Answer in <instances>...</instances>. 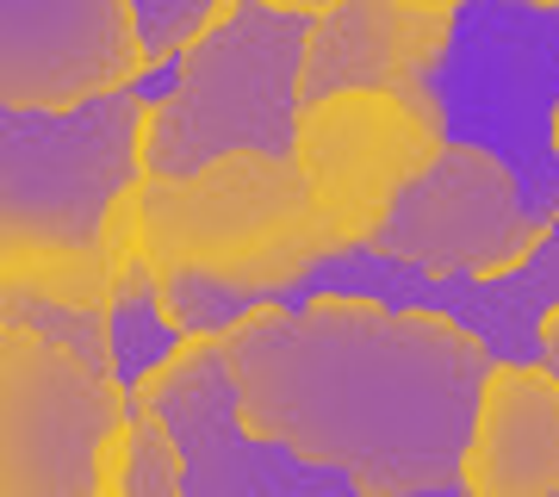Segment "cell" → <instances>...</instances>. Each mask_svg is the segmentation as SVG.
I'll use <instances>...</instances> for the list:
<instances>
[{
	"label": "cell",
	"instance_id": "6da1fadb",
	"mask_svg": "<svg viewBox=\"0 0 559 497\" xmlns=\"http://www.w3.org/2000/svg\"><path fill=\"white\" fill-rule=\"evenodd\" d=\"M224 336L242 417L293 454L342 466L360 497H454L491 348L466 323L367 293L255 305Z\"/></svg>",
	"mask_w": 559,
	"mask_h": 497
},
{
	"label": "cell",
	"instance_id": "7a4b0ae2",
	"mask_svg": "<svg viewBox=\"0 0 559 497\" xmlns=\"http://www.w3.org/2000/svg\"><path fill=\"white\" fill-rule=\"evenodd\" d=\"M138 242L156 274L212 280L249 305H274L342 249L299 156L267 150H230L187 175H143Z\"/></svg>",
	"mask_w": 559,
	"mask_h": 497
},
{
	"label": "cell",
	"instance_id": "3957f363",
	"mask_svg": "<svg viewBox=\"0 0 559 497\" xmlns=\"http://www.w3.org/2000/svg\"><path fill=\"white\" fill-rule=\"evenodd\" d=\"M305 44L311 20L274 13L267 0H230V13L180 50L175 81L150 99L143 175H187L230 150L293 156Z\"/></svg>",
	"mask_w": 559,
	"mask_h": 497
},
{
	"label": "cell",
	"instance_id": "277c9868",
	"mask_svg": "<svg viewBox=\"0 0 559 497\" xmlns=\"http://www.w3.org/2000/svg\"><path fill=\"white\" fill-rule=\"evenodd\" d=\"M454 143H479L516 175L528 212L559 230V7L460 0L436 75Z\"/></svg>",
	"mask_w": 559,
	"mask_h": 497
},
{
	"label": "cell",
	"instance_id": "5b68a950",
	"mask_svg": "<svg viewBox=\"0 0 559 497\" xmlns=\"http://www.w3.org/2000/svg\"><path fill=\"white\" fill-rule=\"evenodd\" d=\"M138 392L25 323H0V497H124Z\"/></svg>",
	"mask_w": 559,
	"mask_h": 497
},
{
	"label": "cell",
	"instance_id": "8992f818",
	"mask_svg": "<svg viewBox=\"0 0 559 497\" xmlns=\"http://www.w3.org/2000/svg\"><path fill=\"white\" fill-rule=\"evenodd\" d=\"M150 81L81 106H0V237L100 242L112 205L143 180Z\"/></svg>",
	"mask_w": 559,
	"mask_h": 497
},
{
	"label": "cell",
	"instance_id": "52a82bcc",
	"mask_svg": "<svg viewBox=\"0 0 559 497\" xmlns=\"http://www.w3.org/2000/svg\"><path fill=\"white\" fill-rule=\"evenodd\" d=\"M448 119L436 87H336L299 113L293 156L311 175L342 249L373 242L399 193L441 156Z\"/></svg>",
	"mask_w": 559,
	"mask_h": 497
},
{
	"label": "cell",
	"instance_id": "ba28073f",
	"mask_svg": "<svg viewBox=\"0 0 559 497\" xmlns=\"http://www.w3.org/2000/svg\"><path fill=\"white\" fill-rule=\"evenodd\" d=\"M138 398H150L175 429L187 454V497H360L355 473L318 466L249 429L218 330H187Z\"/></svg>",
	"mask_w": 559,
	"mask_h": 497
},
{
	"label": "cell",
	"instance_id": "9c48e42d",
	"mask_svg": "<svg viewBox=\"0 0 559 497\" xmlns=\"http://www.w3.org/2000/svg\"><path fill=\"white\" fill-rule=\"evenodd\" d=\"M554 237L528 212L516 175L479 143H441V156L423 168L385 212L367 249L417 261L429 274H516Z\"/></svg>",
	"mask_w": 559,
	"mask_h": 497
},
{
	"label": "cell",
	"instance_id": "30bf717a",
	"mask_svg": "<svg viewBox=\"0 0 559 497\" xmlns=\"http://www.w3.org/2000/svg\"><path fill=\"white\" fill-rule=\"evenodd\" d=\"M143 75L131 0H0V106H81Z\"/></svg>",
	"mask_w": 559,
	"mask_h": 497
},
{
	"label": "cell",
	"instance_id": "8fae6325",
	"mask_svg": "<svg viewBox=\"0 0 559 497\" xmlns=\"http://www.w3.org/2000/svg\"><path fill=\"white\" fill-rule=\"evenodd\" d=\"M454 38V13H423L411 0H336L311 20L299 99L336 87H423Z\"/></svg>",
	"mask_w": 559,
	"mask_h": 497
},
{
	"label": "cell",
	"instance_id": "7c38bea8",
	"mask_svg": "<svg viewBox=\"0 0 559 497\" xmlns=\"http://www.w3.org/2000/svg\"><path fill=\"white\" fill-rule=\"evenodd\" d=\"M460 478L466 497H559V374L547 360H491Z\"/></svg>",
	"mask_w": 559,
	"mask_h": 497
},
{
	"label": "cell",
	"instance_id": "4fadbf2b",
	"mask_svg": "<svg viewBox=\"0 0 559 497\" xmlns=\"http://www.w3.org/2000/svg\"><path fill=\"white\" fill-rule=\"evenodd\" d=\"M119 261L100 242H20L0 237V293H38L87 311H112L119 298Z\"/></svg>",
	"mask_w": 559,
	"mask_h": 497
},
{
	"label": "cell",
	"instance_id": "5bb4252c",
	"mask_svg": "<svg viewBox=\"0 0 559 497\" xmlns=\"http://www.w3.org/2000/svg\"><path fill=\"white\" fill-rule=\"evenodd\" d=\"M180 336H187V330H180V323L168 318V305H162L156 268L138 256L119 274V298H112V374H119L124 392H138L143 379L180 348Z\"/></svg>",
	"mask_w": 559,
	"mask_h": 497
},
{
	"label": "cell",
	"instance_id": "9a60e30c",
	"mask_svg": "<svg viewBox=\"0 0 559 497\" xmlns=\"http://www.w3.org/2000/svg\"><path fill=\"white\" fill-rule=\"evenodd\" d=\"M0 323H25V330L50 336L57 348L112 374V311H87V305H62V298H38V293H0Z\"/></svg>",
	"mask_w": 559,
	"mask_h": 497
},
{
	"label": "cell",
	"instance_id": "2e32d148",
	"mask_svg": "<svg viewBox=\"0 0 559 497\" xmlns=\"http://www.w3.org/2000/svg\"><path fill=\"white\" fill-rule=\"evenodd\" d=\"M124 497H187V454H180L175 429L150 398H138L131 411V473H124Z\"/></svg>",
	"mask_w": 559,
	"mask_h": 497
},
{
	"label": "cell",
	"instance_id": "e0dca14e",
	"mask_svg": "<svg viewBox=\"0 0 559 497\" xmlns=\"http://www.w3.org/2000/svg\"><path fill=\"white\" fill-rule=\"evenodd\" d=\"M143 20V44H150V69H175L180 50L200 38L212 20L230 13V0H131Z\"/></svg>",
	"mask_w": 559,
	"mask_h": 497
},
{
	"label": "cell",
	"instance_id": "ac0fdd59",
	"mask_svg": "<svg viewBox=\"0 0 559 497\" xmlns=\"http://www.w3.org/2000/svg\"><path fill=\"white\" fill-rule=\"evenodd\" d=\"M540 360H547V367L559 374V305L547 311V318H540Z\"/></svg>",
	"mask_w": 559,
	"mask_h": 497
},
{
	"label": "cell",
	"instance_id": "d6986e66",
	"mask_svg": "<svg viewBox=\"0 0 559 497\" xmlns=\"http://www.w3.org/2000/svg\"><path fill=\"white\" fill-rule=\"evenodd\" d=\"M267 7H274V13H299V20H323L336 0H267Z\"/></svg>",
	"mask_w": 559,
	"mask_h": 497
},
{
	"label": "cell",
	"instance_id": "ffe728a7",
	"mask_svg": "<svg viewBox=\"0 0 559 497\" xmlns=\"http://www.w3.org/2000/svg\"><path fill=\"white\" fill-rule=\"evenodd\" d=\"M522 7H559V0H522Z\"/></svg>",
	"mask_w": 559,
	"mask_h": 497
},
{
	"label": "cell",
	"instance_id": "44dd1931",
	"mask_svg": "<svg viewBox=\"0 0 559 497\" xmlns=\"http://www.w3.org/2000/svg\"><path fill=\"white\" fill-rule=\"evenodd\" d=\"M554 143H559V119H554Z\"/></svg>",
	"mask_w": 559,
	"mask_h": 497
}]
</instances>
